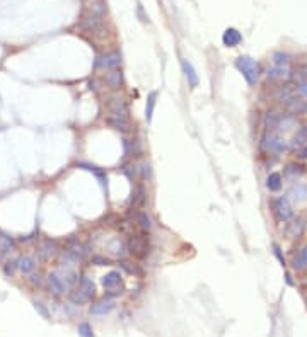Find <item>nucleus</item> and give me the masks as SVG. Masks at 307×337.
I'll use <instances>...</instances> for the list:
<instances>
[{
	"instance_id": "nucleus-1",
	"label": "nucleus",
	"mask_w": 307,
	"mask_h": 337,
	"mask_svg": "<svg viewBox=\"0 0 307 337\" xmlns=\"http://www.w3.org/2000/svg\"><path fill=\"white\" fill-rule=\"evenodd\" d=\"M96 295V286L87 276H80V281H78V288L74 289L70 293V300L76 305L87 303L92 300V296Z\"/></svg>"
},
{
	"instance_id": "nucleus-2",
	"label": "nucleus",
	"mask_w": 307,
	"mask_h": 337,
	"mask_svg": "<svg viewBox=\"0 0 307 337\" xmlns=\"http://www.w3.org/2000/svg\"><path fill=\"white\" fill-rule=\"evenodd\" d=\"M235 67H237V70L242 73V77L246 78V82H248L249 85H255L256 80H258L259 77V65L255 62L253 58H249V56H239L237 60H235Z\"/></svg>"
},
{
	"instance_id": "nucleus-3",
	"label": "nucleus",
	"mask_w": 307,
	"mask_h": 337,
	"mask_svg": "<svg viewBox=\"0 0 307 337\" xmlns=\"http://www.w3.org/2000/svg\"><path fill=\"white\" fill-rule=\"evenodd\" d=\"M127 249L135 259H144V257H147L151 245H149V240L144 235H130L127 242Z\"/></svg>"
},
{
	"instance_id": "nucleus-4",
	"label": "nucleus",
	"mask_w": 307,
	"mask_h": 337,
	"mask_svg": "<svg viewBox=\"0 0 307 337\" xmlns=\"http://www.w3.org/2000/svg\"><path fill=\"white\" fill-rule=\"evenodd\" d=\"M80 27L85 31V33H91V34H102L104 31V26H102V17L96 16V14H89V16L82 17L80 21Z\"/></svg>"
},
{
	"instance_id": "nucleus-5",
	"label": "nucleus",
	"mask_w": 307,
	"mask_h": 337,
	"mask_svg": "<svg viewBox=\"0 0 307 337\" xmlns=\"http://www.w3.org/2000/svg\"><path fill=\"white\" fill-rule=\"evenodd\" d=\"M106 106H108V111L111 113V116L125 118V120H128V114H130V106H128V102L125 101L123 97H111V99H108Z\"/></svg>"
},
{
	"instance_id": "nucleus-6",
	"label": "nucleus",
	"mask_w": 307,
	"mask_h": 337,
	"mask_svg": "<svg viewBox=\"0 0 307 337\" xmlns=\"http://www.w3.org/2000/svg\"><path fill=\"white\" fill-rule=\"evenodd\" d=\"M120 65H121L120 51H113L96 58V68H101V70H113V68H118Z\"/></svg>"
},
{
	"instance_id": "nucleus-7",
	"label": "nucleus",
	"mask_w": 307,
	"mask_h": 337,
	"mask_svg": "<svg viewBox=\"0 0 307 337\" xmlns=\"http://www.w3.org/2000/svg\"><path fill=\"white\" fill-rule=\"evenodd\" d=\"M273 208H275V213H277L278 220L288 221L292 217H294V210H292V204H290V201H288V198H285V196H281V198L275 199Z\"/></svg>"
},
{
	"instance_id": "nucleus-8",
	"label": "nucleus",
	"mask_w": 307,
	"mask_h": 337,
	"mask_svg": "<svg viewBox=\"0 0 307 337\" xmlns=\"http://www.w3.org/2000/svg\"><path fill=\"white\" fill-rule=\"evenodd\" d=\"M46 286H48L50 293L55 295V296L63 295V293L69 289L67 283L63 281V278L58 274V272H51V274H48V278H46Z\"/></svg>"
},
{
	"instance_id": "nucleus-9",
	"label": "nucleus",
	"mask_w": 307,
	"mask_h": 337,
	"mask_svg": "<svg viewBox=\"0 0 307 337\" xmlns=\"http://www.w3.org/2000/svg\"><path fill=\"white\" fill-rule=\"evenodd\" d=\"M102 80H104V84L108 85L111 91H118V89L123 85V73H121V70H118V68H113V70L106 72Z\"/></svg>"
},
{
	"instance_id": "nucleus-10",
	"label": "nucleus",
	"mask_w": 307,
	"mask_h": 337,
	"mask_svg": "<svg viewBox=\"0 0 307 337\" xmlns=\"http://www.w3.org/2000/svg\"><path fill=\"white\" fill-rule=\"evenodd\" d=\"M145 199H147V191H145L144 184H137L133 189V194H131L130 210H133V211L140 210V208L145 204Z\"/></svg>"
},
{
	"instance_id": "nucleus-11",
	"label": "nucleus",
	"mask_w": 307,
	"mask_h": 337,
	"mask_svg": "<svg viewBox=\"0 0 307 337\" xmlns=\"http://www.w3.org/2000/svg\"><path fill=\"white\" fill-rule=\"evenodd\" d=\"M106 124H108L109 128H113V130L120 131V133H130V131H131L130 121L125 120V118L109 116V118H106Z\"/></svg>"
},
{
	"instance_id": "nucleus-12",
	"label": "nucleus",
	"mask_w": 307,
	"mask_h": 337,
	"mask_svg": "<svg viewBox=\"0 0 307 337\" xmlns=\"http://www.w3.org/2000/svg\"><path fill=\"white\" fill-rule=\"evenodd\" d=\"M181 65H183V72H184V77H186L188 85H190L191 89L198 87L200 78H198V73H196L195 67L191 65V62H188V60H183V62H181Z\"/></svg>"
},
{
	"instance_id": "nucleus-13",
	"label": "nucleus",
	"mask_w": 307,
	"mask_h": 337,
	"mask_svg": "<svg viewBox=\"0 0 307 337\" xmlns=\"http://www.w3.org/2000/svg\"><path fill=\"white\" fill-rule=\"evenodd\" d=\"M67 256H70L76 261L84 259V247H82L80 242H78L77 239H74V237L67 240Z\"/></svg>"
},
{
	"instance_id": "nucleus-14",
	"label": "nucleus",
	"mask_w": 307,
	"mask_h": 337,
	"mask_svg": "<svg viewBox=\"0 0 307 337\" xmlns=\"http://www.w3.org/2000/svg\"><path fill=\"white\" fill-rule=\"evenodd\" d=\"M288 196L290 199H294L295 203H304L307 199V184L306 182H297L290 188L288 191Z\"/></svg>"
},
{
	"instance_id": "nucleus-15",
	"label": "nucleus",
	"mask_w": 307,
	"mask_h": 337,
	"mask_svg": "<svg viewBox=\"0 0 307 337\" xmlns=\"http://www.w3.org/2000/svg\"><path fill=\"white\" fill-rule=\"evenodd\" d=\"M288 146L294 150H301V148H304V146H307V126H302L295 131V135L292 136V142Z\"/></svg>"
},
{
	"instance_id": "nucleus-16",
	"label": "nucleus",
	"mask_w": 307,
	"mask_h": 337,
	"mask_svg": "<svg viewBox=\"0 0 307 337\" xmlns=\"http://www.w3.org/2000/svg\"><path fill=\"white\" fill-rule=\"evenodd\" d=\"M304 230H306V220L304 218H297V220H294L287 227V235L290 239H299V237H302V234H304Z\"/></svg>"
},
{
	"instance_id": "nucleus-17",
	"label": "nucleus",
	"mask_w": 307,
	"mask_h": 337,
	"mask_svg": "<svg viewBox=\"0 0 307 337\" xmlns=\"http://www.w3.org/2000/svg\"><path fill=\"white\" fill-rule=\"evenodd\" d=\"M16 263H17V269L23 272V274H31L34 271V267H36V261L31 256H21Z\"/></svg>"
},
{
	"instance_id": "nucleus-18",
	"label": "nucleus",
	"mask_w": 307,
	"mask_h": 337,
	"mask_svg": "<svg viewBox=\"0 0 307 337\" xmlns=\"http://www.w3.org/2000/svg\"><path fill=\"white\" fill-rule=\"evenodd\" d=\"M222 41L226 46H237L239 43L242 41V36L239 33L237 29H234V27H229V29H226V33L222 36Z\"/></svg>"
},
{
	"instance_id": "nucleus-19",
	"label": "nucleus",
	"mask_w": 307,
	"mask_h": 337,
	"mask_svg": "<svg viewBox=\"0 0 307 337\" xmlns=\"http://www.w3.org/2000/svg\"><path fill=\"white\" fill-rule=\"evenodd\" d=\"M290 148L288 146V142L287 140H283V138H280V136H275V138H271L270 140V145H268V150L270 152H273V153H285L287 150Z\"/></svg>"
},
{
	"instance_id": "nucleus-20",
	"label": "nucleus",
	"mask_w": 307,
	"mask_h": 337,
	"mask_svg": "<svg viewBox=\"0 0 307 337\" xmlns=\"http://www.w3.org/2000/svg\"><path fill=\"white\" fill-rule=\"evenodd\" d=\"M113 308H115V302L108 298V300H102V302L92 305V307H91V313H94V315H104V313H108V312H111Z\"/></svg>"
},
{
	"instance_id": "nucleus-21",
	"label": "nucleus",
	"mask_w": 307,
	"mask_h": 337,
	"mask_svg": "<svg viewBox=\"0 0 307 337\" xmlns=\"http://www.w3.org/2000/svg\"><path fill=\"white\" fill-rule=\"evenodd\" d=\"M16 250V240L0 232V254H10Z\"/></svg>"
},
{
	"instance_id": "nucleus-22",
	"label": "nucleus",
	"mask_w": 307,
	"mask_h": 337,
	"mask_svg": "<svg viewBox=\"0 0 307 337\" xmlns=\"http://www.w3.org/2000/svg\"><path fill=\"white\" fill-rule=\"evenodd\" d=\"M102 286L106 289L116 288V286H121V274L118 271H111L102 278Z\"/></svg>"
},
{
	"instance_id": "nucleus-23",
	"label": "nucleus",
	"mask_w": 307,
	"mask_h": 337,
	"mask_svg": "<svg viewBox=\"0 0 307 337\" xmlns=\"http://www.w3.org/2000/svg\"><path fill=\"white\" fill-rule=\"evenodd\" d=\"M285 107H287L288 113L301 114V113H304V101H302L301 97H295L294 96V97H290L287 102H285Z\"/></svg>"
},
{
	"instance_id": "nucleus-24",
	"label": "nucleus",
	"mask_w": 307,
	"mask_h": 337,
	"mask_svg": "<svg viewBox=\"0 0 307 337\" xmlns=\"http://www.w3.org/2000/svg\"><path fill=\"white\" fill-rule=\"evenodd\" d=\"M292 266H294V269L297 271H302L307 267V247L299 250L297 256H294V259H292Z\"/></svg>"
},
{
	"instance_id": "nucleus-25",
	"label": "nucleus",
	"mask_w": 307,
	"mask_h": 337,
	"mask_svg": "<svg viewBox=\"0 0 307 337\" xmlns=\"http://www.w3.org/2000/svg\"><path fill=\"white\" fill-rule=\"evenodd\" d=\"M135 223H137L144 232H149L152 228V220L145 211H138V213H135Z\"/></svg>"
},
{
	"instance_id": "nucleus-26",
	"label": "nucleus",
	"mask_w": 307,
	"mask_h": 337,
	"mask_svg": "<svg viewBox=\"0 0 307 337\" xmlns=\"http://www.w3.org/2000/svg\"><path fill=\"white\" fill-rule=\"evenodd\" d=\"M297 124V120H295L294 116H288V114H283V116H280V120H278V124H277V130L278 131H288L292 130V128Z\"/></svg>"
},
{
	"instance_id": "nucleus-27",
	"label": "nucleus",
	"mask_w": 307,
	"mask_h": 337,
	"mask_svg": "<svg viewBox=\"0 0 307 337\" xmlns=\"http://www.w3.org/2000/svg\"><path fill=\"white\" fill-rule=\"evenodd\" d=\"M294 94H295L294 85H290V84L281 85V87L278 89V92H277V99H278V101H281V102H287L290 97H294Z\"/></svg>"
},
{
	"instance_id": "nucleus-28",
	"label": "nucleus",
	"mask_w": 307,
	"mask_h": 337,
	"mask_svg": "<svg viewBox=\"0 0 307 337\" xmlns=\"http://www.w3.org/2000/svg\"><path fill=\"white\" fill-rule=\"evenodd\" d=\"M155 104H157V92H151L149 97H147V106H145V120H147V123H151L152 121Z\"/></svg>"
},
{
	"instance_id": "nucleus-29",
	"label": "nucleus",
	"mask_w": 307,
	"mask_h": 337,
	"mask_svg": "<svg viewBox=\"0 0 307 337\" xmlns=\"http://www.w3.org/2000/svg\"><path fill=\"white\" fill-rule=\"evenodd\" d=\"M266 77L271 78V80H281V78L288 77V72L285 70L283 67H273V68H268V72H266Z\"/></svg>"
},
{
	"instance_id": "nucleus-30",
	"label": "nucleus",
	"mask_w": 307,
	"mask_h": 337,
	"mask_svg": "<svg viewBox=\"0 0 307 337\" xmlns=\"http://www.w3.org/2000/svg\"><path fill=\"white\" fill-rule=\"evenodd\" d=\"M80 167H84L85 170L92 172V174H94L96 177H98V181L101 182V186H102V188H106V186H108V177H106V175H104V172H101V170H99L98 167H94V166H89V164H80Z\"/></svg>"
},
{
	"instance_id": "nucleus-31",
	"label": "nucleus",
	"mask_w": 307,
	"mask_h": 337,
	"mask_svg": "<svg viewBox=\"0 0 307 337\" xmlns=\"http://www.w3.org/2000/svg\"><path fill=\"white\" fill-rule=\"evenodd\" d=\"M39 252V257H41L43 261H50L51 259L53 256H55V243H51V242H46L45 245L41 247V249L38 250Z\"/></svg>"
},
{
	"instance_id": "nucleus-32",
	"label": "nucleus",
	"mask_w": 307,
	"mask_h": 337,
	"mask_svg": "<svg viewBox=\"0 0 307 337\" xmlns=\"http://www.w3.org/2000/svg\"><path fill=\"white\" fill-rule=\"evenodd\" d=\"M266 188H268L270 191H278V189L281 188V175L277 174V172L270 174L268 179H266Z\"/></svg>"
},
{
	"instance_id": "nucleus-33",
	"label": "nucleus",
	"mask_w": 307,
	"mask_h": 337,
	"mask_svg": "<svg viewBox=\"0 0 307 337\" xmlns=\"http://www.w3.org/2000/svg\"><path fill=\"white\" fill-rule=\"evenodd\" d=\"M109 250H111L113 256L121 257L125 254V243L120 239H113L111 243H109Z\"/></svg>"
},
{
	"instance_id": "nucleus-34",
	"label": "nucleus",
	"mask_w": 307,
	"mask_h": 337,
	"mask_svg": "<svg viewBox=\"0 0 307 337\" xmlns=\"http://www.w3.org/2000/svg\"><path fill=\"white\" fill-rule=\"evenodd\" d=\"M273 62L277 67H285L288 62H290V56L287 55V53H281V51H277L273 55Z\"/></svg>"
},
{
	"instance_id": "nucleus-35",
	"label": "nucleus",
	"mask_w": 307,
	"mask_h": 337,
	"mask_svg": "<svg viewBox=\"0 0 307 337\" xmlns=\"http://www.w3.org/2000/svg\"><path fill=\"white\" fill-rule=\"evenodd\" d=\"M78 336H80V337H94L92 327L87 324V322H82V324L78 325Z\"/></svg>"
},
{
	"instance_id": "nucleus-36",
	"label": "nucleus",
	"mask_w": 307,
	"mask_h": 337,
	"mask_svg": "<svg viewBox=\"0 0 307 337\" xmlns=\"http://www.w3.org/2000/svg\"><path fill=\"white\" fill-rule=\"evenodd\" d=\"M278 120H280V116H278L277 113H268V114H266V118H265L266 128H277Z\"/></svg>"
},
{
	"instance_id": "nucleus-37",
	"label": "nucleus",
	"mask_w": 307,
	"mask_h": 337,
	"mask_svg": "<svg viewBox=\"0 0 307 337\" xmlns=\"http://www.w3.org/2000/svg\"><path fill=\"white\" fill-rule=\"evenodd\" d=\"M285 174H287L288 177H295V175H301L302 174V167L297 166V164H290V166H287V168H285Z\"/></svg>"
},
{
	"instance_id": "nucleus-38",
	"label": "nucleus",
	"mask_w": 307,
	"mask_h": 337,
	"mask_svg": "<svg viewBox=\"0 0 307 337\" xmlns=\"http://www.w3.org/2000/svg\"><path fill=\"white\" fill-rule=\"evenodd\" d=\"M63 278H65L63 281L67 283V286H69V288L76 285V281H77V274L74 271H65V272H63Z\"/></svg>"
},
{
	"instance_id": "nucleus-39",
	"label": "nucleus",
	"mask_w": 307,
	"mask_h": 337,
	"mask_svg": "<svg viewBox=\"0 0 307 337\" xmlns=\"http://www.w3.org/2000/svg\"><path fill=\"white\" fill-rule=\"evenodd\" d=\"M294 73L301 82H306V78H307V65H299L297 68H295Z\"/></svg>"
},
{
	"instance_id": "nucleus-40",
	"label": "nucleus",
	"mask_w": 307,
	"mask_h": 337,
	"mask_svg": "<svg viewBox=\"0 0 307 337\" xmlns=\"http://www.w3.org/2000/svg\"><path fill=\"white\" fill-rule=\"evenodd\" d=\"M41 281H43V278H41V272H31L29 274V283H31V286H34V288H36V286H39L41 285Z\"/></svg>"
},
{
	"instance_id": "nucleus-41",
	"label": "nucleus",
	"mask_w": 307,
	"mask_h": 337,
	"mask_svg": "<svg viewBox=\"0 0 307 337\" xmlns=\"http://www.w3.org/2000/svg\"><path fill=\"white\" fill-rule=\"evenodd\" d=\"M138 172H140V177L144 179V181L151 179V166H149V164H142L140 168H138Z\"/></svg>"
},
{
	"instance_id": "nucleus-42",
	"label": "nucleus",
	"mask_w": 307,
	"mask_h": 337,
	"mask_svg": "<svg viewBox=\"0 0 307 337\" xmlns=\"http://www.w3.org/2000/svg\"><path fill=\"white\" fill-rule=\"evenodd\" d=\"M121 267H123V269L127 271V272H130V274H138V272H140V271L137 269V267L133 266V264L127 263V261H123V263H121Z\"/></svg>"
},
{
	"instance_id": "nucleus-43",
	"label": "nucleus",
	"mask_w": 307,
	"mask_h": 337,
	"mask_svg": "<svg viewBox=\"0 0 307 337\" xmlns=\"http://www.w3.org/2000/svg\"><path fill=\"white\" fill-rule=\"evenodd\" d=\"M295 89H297V92H299L301 97H307V82H299Z\"/></svg>"
},
{
	"instance_id": "nucleus-44",
	"label": "nucleus",
	"mask_w": 307,
	"mask_h": 337,
	"mask_svg": "<svg viewBox=\"0 0 307 337\" xmlns=\"http://www.w3.org/2000/svg\"><path fill=\"white\" fill-rule=\"evenodd\" d=\"M123 293V286H116V288H111V289H108L106 291V296H118V295H121Z\"/></svg>"
},
{
	"instance_id": "nucleus-45",
	"label": "nucleus",
	"mask_w": 307,
	"mask_h": 337,
	"mask_svg": "<svg viewBox=\"0 0 307 337\" xmlns=\"http://www.w3.org/2000/svg\"><path fill=\"white\" fill-rule=\"evenodd\" d=\"M92 263L98 264V266H108L109 261L106 259V257H99V256H96V257H92Z\"/></svg>"
},
{
	"instance_id": "nucleus-46",
	"label": "nucleus",
	"mask_w": 307,
	"mask_h": 337,
	"mask_svg": "<svg viewBox=\"0 0 307 337\" xmlns=\"http://www.w3.org/2000/svg\"><path fill=\"white\" fill-rule=\"evenodd\" d=\"M16 269H17V263H7V266H5V274L12 276L14 272H16Z\"/></svg>"
},
{
	"instance_id": "nucleus-47",
	"label": "nucleus",
	"mask_w": 307,
	"mask_h": 337,
	"mask_svg": "<svg viewBox=\"0 0 307 337\" xmlns=\"http://www.w3.org/2000/svg\"><path fill=\"white\" fill-rule=\"evenodd\" d=\"M275 254L278 256V259H280V263L281 264H285V259H283V256H281V252H280V249H278V245H275Z\"/></svg>"
},
{
	"instance_id": "nucleus-48",
	"label": "nucleus",
	"mask_w": 307,
	"mask_h": 337,
	"mask_svg": "<svg viewBox=\"0 0 307 337\" xmlns=\"http://www.w3.org/2000/svg\"><path fill=\"white\" fill-rule=\"evenodd\" d=\"M299 157H301V159H306V157H307V146L301 148V153H299Z\"/></svg>"
},
{
	"instance_id": "nucleus-49",
	"label": "nucleus",
	"mask_w": 307,
	"mask_h": 337,
	"mask_svg": "<svg viewBox=\"0 0 307 337\" xmlns=\"http://www.w3.org/2000/svg\"><path fill=\"white\" fill-rule=\"evenodd\" d=\"M304 111H306V113H307V102L304 104Z\"/></svg>"
}]
</instances>
